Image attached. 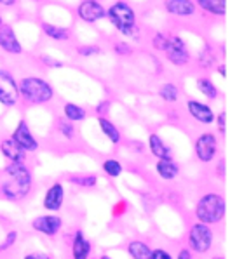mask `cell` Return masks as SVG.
<instances>
[{"label":"cell","mask_w":230,"mask_h":259,"mask_svg":"<svg viewBox=\"0 0 230 259\" xmlns=\"http://www.w3.org/2000/svg\"><path fill=\"white\" fill-rule=\"evenodd\" d=\"M4 181L0 183V195L9 202H19L28 197L33 186V176L30 167L23 164H11L4 169Z\"/></svg>","instance_id":"1"},{"label":"cell","mask_w":230,"mask_h":259,"mask_svg":"<svg viewBox=\"0 0 230 259\" xmlns=\"http://www.w3.org/2000/svg\"><path fill=\"white\" fill-rule=\"evenodd\" d=\"M227 214V200L218 193H204L196 204V219L202 225H218Z\"/></svg>","instance_id":"2"},{"label":"cell","mask_w":230,"mask_h":259,"mask_svg":"<svg viewBox=\"0 0 230 259\" xmlns=\"http://www.w3.org/2000/svg\"><path fill=\"white\" fill-rule=\"evenodd\" d=\"M19 98H23L30 105H46L54 98V89L47 80L37 75L23 77L18 83Z\"/></svg>","instance_id":"3"},{"label":"cell","mask_w":230,"mask_h":259,"mask_svg":"<svg viewBox=\"0 0 230 259\" xmlns=\"http://www.w3.org/2000/svg\"><path fill=\"white\" fill-rule=\"evenodd\" d=\"M154 47L157 51H162L166 54L169 63H173L174 66H187L190 61V53L187 44L181 40L178 35H166V33H157L154 37Z\"/></svg>","instance_id":"4"},{"label":"cell","mask_w":230,"mask_h":259,"mask_svg":"<svg viewBox=\"0 0 230 259\" xmlns=\"http://www.w3.org/2000/svg\"><path fill=\"white\" fill-rule=\"evenodd\" d=\"M106 16H108L110 23L113 25L115 30L121 35H124V37H133L138 31L136 14H134L133 7L124 0H117L115 4H112L108 7V11H106Z\"/></svg>","instance_id":"5"},{"label":"cell","mask_w":230,"mask_h":259,"mask_svg":"<svg viewBox=\"0 0 230 259\" xmlns=\"http://www.w3.org/2000/svg\"><path fill=\"white\" fill-rule=\"evenodd\" d=\"M188 249L196 254H208L215 244V232L211 226L202 225V223H194L188 228L187 235Z\"/></svg>","instance_id":"6"},{"label":"cell","mask_w":230,"mask_h":259,"mask_svg":"<svg viewBox=\"0 0 230 259\" xmlns=\"http://www.w3.org/2000/svg\"><path fill=\"white\" fill-rule=\"evenodd\" d=\"M19 101V87L14 75L7 70L0 68V105L6 108H13Z\"/></svg>","instance_id":"7"},{"label":"cell","mask_w":230,"mask_h":259,"mask_svg":"<svg viewBox=\"0 0 230 259\" xmlns=\"http://www.w3.org/2000/svg\"><path fill=\"white\" fill-rule=\"evenodd\" d=\"M194 151H196V157L201 164H209V162H213L218 153L216 136L213 133H202L201 136L196 139Z\"/></svg>","instance_id":"8"},{"label":"cell","mask_w":230,"mask_h":259,"mask_svg":"<svg viewBox=\"0 0 230 259\" xmlns=\"http://www.w3.org/2000/svg\"><path fill=\"white\" fill-rule=\"evenodd\" d=\"M31 228L35 230L37 233L44 235V237H56V235L61 232L63 228V219L58 214H42V216H37L31 221Z\"/></svg>","instance_id":"9"},{"label":"cell","mask_w":230,"mask_h":259,"mask_svg":"<svg viewBox=\"0 0 230 259\" xmlns=\"http://www.w3.org/2000/svg\"><path fill=\"white\" fill-rule=\"evenodd\" d=\"M11 139H13L26 155L35 153V151L39 150V141H37V138L31 134V129L26 120H19L18 127H16L14 133L11 134Z\"/></svg>","instance_id":"10"},{"label":"cell","mask_w":230,"mask_h":259,"mask_svg":"<svg viewBox=\"0 0 230 259\" xmlns=\"http://www.w3.org/2000/svg\"><path fill=\"white\" fill-rule=\"evenodd\" d=\"M63 204H65V186H63V183L54 181L53 185L46 190L42 207L47 210V212L58 214L59 210H61Z\"/></svg>","instance_id":"11"},{"label":"cell","mask_w":230,"mask_h":259,"mask_svg":"<svg viewBox=\"0 0 230 259\" xmlns=\"http://www.w3.org/2000/svg\"><path fill=\"white\" fill-rule=\"evenodd\" d=\"M187 110H188L190 117H192L194 120H197L199 123H202V125H211V123L215 122L216 115L208 103L197 101V99H188Z\"/></svg>","instance_id":"12"},{"label":"cell","mask_w":230,"mask_h":259,"mask_svg":"<svg viewBox=\"0 0 230 259\" xmlns=\"http://www.w3.org/2000/svg\"><path fill=\"white\" fill-rule=\"evenodd\" d=\"M77 16L86 23H96L106 16V9L101 6L100 2H94V0H84V2L79 4Z\"/></svg>","instance_id":"13"},{"label":"cell","mask_w":230,"mask_h":259,"mask_svg":"<svg viewBox=\"0 0 230 259\" xmlns=\"http://www.w3.org/2000/svg\"><path fill=\"white\" fill-rule=\"evenodd\" d=\"M0 49L6 51L7 54L14 56H19L23 53V46L19 44L18 37H16L13 26L6 25V23L0 26Z\"/></svg>","instance_id":"14"},{"label":"cell","mask_w":230,"mask_h":259,"mask_svg":"<svg viewBox=\"0 0 230 259\" xmlns=\"http://www.w3.org/2000/svg\"><path fill=\"white\" fill-rule=\"evenodd\" d=\"M91 250H93V245L89 238L82 230H75L72 237V259H89Z\"/></svg>","instance_id":"15"},{"label":"cell","mask_w":230,"mask_h":259,"mask_svg":"<svg viewBox=\"0 0 230 259\" xmlns=\"http://www.w3.org/2000/svg\"><path fill=\"white\" fill-rule=\"evenodd\" d=\"M164 7L169 14L178 18H187L196 14V4L192 0H164Z\"/></svg>","instance_id":"16"},{"label":"cell","mask_w":230,"mask_h":259,"mask_svg":"<svg viewBox=\"0 0 230 259\" xmlns=\"http://www.w3.org/2000/svg\"><path fill=\"white\" fill-rule=\"evenodd\" d=\"M156 172L157 176L164 181H174L180 174V165L174 158H159L156 162Z\"/></svg>","instance_id":"17"},{"label":"cell","mask_w":230,"mask_h":259,"mask_svg":"<svg viewBox=\"0 0 230 259\" xmlns=\"http://www.w3.org/2000/svg\"><path fill=\"white\" fill-rule=\"evenodd\" d=\"M0 151H2L4 157H6L11 164H23V162H26V153L19 148L11 138L0 141Z\"/></svg>","instance_id":"18"},{"label":"cell","mask_w":230,"mask_h":259,"mask_svg":"<svg viewBox=\"0 0 230 259\" xmlns=\"http://www.w3.org/2000/svg\"><path fill=\"white\" fill-rule=\"evenodd\" d=\"M148 150H150V153L157 158V160L159 158H171L173 157L171 148H169V146L161 139V136L156 133H152L148 136Z\"/></svg>","instance_id":"19"},{"label":"cell","mask_w":230,"mask_h":259,"mask_svg":"<svg viewBox=\"0 0 230 259\" xmlns=\"http://www.w3.org/2000/svg\"><path fill=\"white\" fill-rule=\"evenodd\" d=\"M196 2L208 14L218 16V18L227 14V0H196Z\"/></svg>","instance_id":"20"},{"label":"cell","mask_w":230,"mask_h":259,"mask_svg":"<svg viewBox=\"0 0 230 259\" xmlns=\"http://www.w3.org/2000/svg\"><path fill=\"white\" fill-rule=\"evenodd\" d=\"M98 123H100L101 133L112 141V145H119V143H121V139H122L121 131H119V127L115 125L108 117H100L98 118Z\"/></svg>","instance_id":"21"},{"label":"cell","mask_w":230,"mask_h":259,"mask_svg":"<svg viewBox=\"0 0 230 259\" xmlns=\"http://www.w3.org/2000/svg\"><path fill=\"white\" fill-rule=\"evenodd\" d=\"M128 252L133 259H152V247L143 240H131Z\"/></svg>","instance_id":"22"},{"label":"cell","mask_w":230,"mask_h":259,"mask_svg":"<svg viewBox=\"0 0 230 259\" xmlns=\"http://www.w3.org/2000/svg\"><path fill=\"white\" fill-rule=\"evenodd\" d=\"M63 115H65V120L68 122H82L86 118V110L82 106L75 105V103H65L63 105Z\"/></svg>","instance_id":"23"},{"label":"cell","mask_w":230,"mask_h":259,"mask_svg":"<svg viewBox=\"0 0 230 259\" xmlns=\"http://www.w3.org/2000/svg\"><path fill=\"white\" fill-rule=\"evenodd\" d=\"M42 30L44 33L47 35L49 38L56 42H65L70 38V33L66 28H61V26H56V25H51V23H42Z\"/></svg>","instance_id":"24"},{"label":"cell","mask_w":230,"mask_h":259,"mask_svg":"<svg viewBox=\"0 0 230 259\" xmlns=\"http://www.w3.org/2000/svg\"><path fill=\"white\" fill-rule=\"evenodd\" d=\"M196 85H197V89H199V93L204 94L208 99H216L218 98V89L209 77H199L196 80Z\"/></svg>","instance_id":"25"},{"label":"cell","mask_w":230,"mask_h":259,"mask_svg":"<svg viewBox=\"0 0 230 259\" xmlns=\"http://www.w3.org/2000/svg\"><path fill=\"white\" fill-rule=\"evenodd\" d=\"M159 98L166 103H176L178 98H180V89H178V87L171 82L162 83L161 89H159Z\"/></svg>","instance_id":"26"},{"label":"cell","mask_w":230,"mask_h":259,"mask_svg":"<svg viewBox=\"0 0 230 259\" xmlns=\"http://www.w3.org/2000/svg\"><path fill=\"white\" fill-rule=\"evenodd\" d=\"M101 169L108 178L115 179V178L122 176V170H124V167H122V164L117 160V158H106V160H103Z\"/></svg>","instance_id":"27"},{"label":"cell","mask_w":230,"mask_h":259,"mask_svg":"<svg viewBox=\"0 0 230 259\" xmlns=\"http://www.w3.org/2000/svg\"><path fill=\"white\" fill-rule=\"evenodd\" d=\"M68 181L81 188H94L98 185V176L87 174V176H68Z\"/></svg>","instance_id":"28"},{"label":"cell","mask_w":230,"mask_h":259,"mask_svg":"<svg viewBox=\"0 0 230 259\" xmlns=\"http://www.w3.org/2000/svg\"><path fill=\"white\" fill-rule=\"evenodd\" d=\"M58 131H59V134H61L65 139H75V136H77V129H75V125L72 122H68V120H65V118H61V120L58 122Z\"/></svg>","instance_id":"29"},{"label":"cell","mask_w":230,"mask_h":259,"mask_svg":"<svg viewBox=\"0 0 230 259\" xmlns=\"http://www.w3.org/2000/svg\"><path fill=\"white\" fill-rule=\"evenodd\" d=\"M18 238H19L18 230H9V232L6 233V237H4V242L0 244V252H6V250L13 249L16 245V242H18Z\"/></svg>","instance_id":"30"},{"label":"cell","mask_w":230,"mask_h":259,"mask_svg":"<svg viewBox=\"0 0 230 259\" xmlns=\"http://www.w3.org/2000/svg\"><path fill=\"white\" fill-rule=\"evenodd\" d=\"M199 65H201V68H204V70L213 68V65H215V56H213L211 47H206L199 54Z\"/></svg>","instance_id":"31"},{"label":"cell","mask_w":230,"mask_h":259,"mask_svg":"<svg viewBox=\"0 0 230 259\" xmlns=\"http://www.w3.org/2000/svg\"><path fill=\"white\" fill-rule=\"evenodd\" d=\"M79 56H84V58H89V56H96L100 54V47L96 46H81L77 49Z\"/></svg>","instance_id":"32"},{"label":"cell","mask_w":230,"mask_h":259,"mask_svg":"<svg viewBox=\"0 0 230 259\" xmlns=\"http://www.w3.org/2000/svg\"><path fill=\"white\" fill-rule=\"evenodd\" d=\"M113 51H115V54H119V56H129L131 53H133L131 46H129V44H126V42H117L113 46Z\"/></svg>","instance_id":"33"},{"label":"cell","mask_w":230,"mask_h":259,"mask_svg":"<svg viewBox=\"0 0 230 259\" xmlns=\"http://www.w3.org/2000/svg\"><path fill=\"white\" fill-rule=\"evenodd\" d=\"M215 122H218V129L221 134L227 133V111H220L218 117H215Z\"/></svg>","instance_id":"34"},{"label":"cell","mask_w":230,"mask_h":259,"mask_svg":"<svg viewBox=\"0 0 230 259\" xmlns=\"http://www.w3.org/2000/svg\"><path fill=\"white\" fill-rule=\"evenodd\" d=\"M110 105H112V103L106 101V99H103V101L98 103V106L94 110H96V113L100 115V117H106V113L110 111Z\"/></svg>","instance_id":"35"},{"label":"cell","mask_w":230,"mask_h":259,"mask_svg":"<svg viewBox=\"0 0 230 259\" xmlns=\"http://www.w3.org/2000/svg\"><path fill=\"white\" fill-rule=\"evenodd\" d=\"M152 259H174V257L171 256V252L157 247V249H152Z\"/></svg>","instance_id":"36"},{"label":"cell","mask_w":230,"mask_h":259,"mask_svg":"<svg viewBox=\"0 0 230 259\" xmlns=\"http://www.w3.org/2000/svg\"><path fill=\"white\" fill-rule=\"evenodd\" d=\"M23 259H53L51 254H46V252H39V250H33V252H28L25 254Z\"/></svg>","instance_id":"37"},{"label":"cell","mask_w":230,"mask_h":259,"mask_svg":"<svg viewBox=\"0 0 230 259\" xmlns=\"http://www.w3.org/2000/svg\"><path fill=\"white\" fill-rule=\"evenodd\" d=\"M174 259H194V254H192V250H190L188 247H183V249L178 250V254H176V257H174Z\"/></svg>","instance_id":"38"},{"label":"cell","mask_w":230,"mask_h":259,"mask_svg":"<svg viewBox=\"0 0 230 259\" xmlns=\"http://www.w3.org/2000/svg\"><path fill=\"white\" fill-rule=\"evenodd\" d=\"M42 61L47 63V66H51V68H61L63 66L61 61H56V59L49 58V56H42Z\"/></svg>","instance_id":"39"},{"label":"cell","mask_w":230,"mask_h":259,"mask_svg":"<svg viewBox=\"0 0 230 259\" xmlns=\"http://www.w3.org/2000/svg\"><path fill=\"white\" fill-rule=\"evenodd\" d=\"M16 4V0H0V6H6V7H11V6H14Z\"/></svg>","instance_id":"40"},{"label":"cell","mask_w":230,"mask_h":259,"mask_svg":"<svg viewBox=\"0 0 230 259\" xmlns=\"http://www.w3.org/2000/svg\"><path fill=\"white\" fill-rule=\"evenodd\" d=\"M218 73H220V75H223V77H227V68H225V65L218 66Z\"/></svg>","instance_id":"41"},{"label":"cell","mask_w":230,"mask_h":259,"mask_svg":"<svg viewBox=\"0 0 230 259\" xmlns=\"http://www.w3.org/2000/svg\"><path fill=\"white\" fill-rule=\"evenodd\" d=\"M98 259H112V257H110V256H106V254H103V256H100Z\"/></svg>","instance_id":"42"},{"label":"cell","mask_w":230,"mask_h":259,"mask_svg":"<svg viewBox=\"0 0 230 259\" xmlns=\"http://www.w3.org/2000/svg\"><path fill=\"white\" fill-rule=\"evenodd\" d=\"M213 259H227V257H223V256H215Z\"/></svg>","instance_id":"43"},{"label":"cell","mask_w":230,"mask_h":259,"mask_svg":"<svg viewBox=\"0 0 230 259\" xmlns=\"http://www.w3.org/2000/svg\"><path fill=\"white\" fill-rule=\"evenodd\" d=\"M4 25V21H2V16H0V26H2Z\"/></svg>","instance_id":"44"},{"label":"cell","mask_w":230,"mask_h":259,"mask_svg":"<svg viewBox=\"0 0 230 259\" xmlns=\"http://www.w3.org/2000/svg\"><path fill=\"white\" fill-rule=\"evenodd\" d=\"M94 2H101V0H94Z\"/></svg>","instance_id":"45"},{"label":"cell","mask_w":230,"mask_h":259,"mask_svg":"<svg viewBox=\"0 0 230 259\" xmlns=\"http://www.w3.org/2000/svg\"><path fill=\"white\" fill-rule=\"evenodd\" d=\"M89 259H98V257H89Z\"/></svg>","instance_id":"46"}]
</instances>
